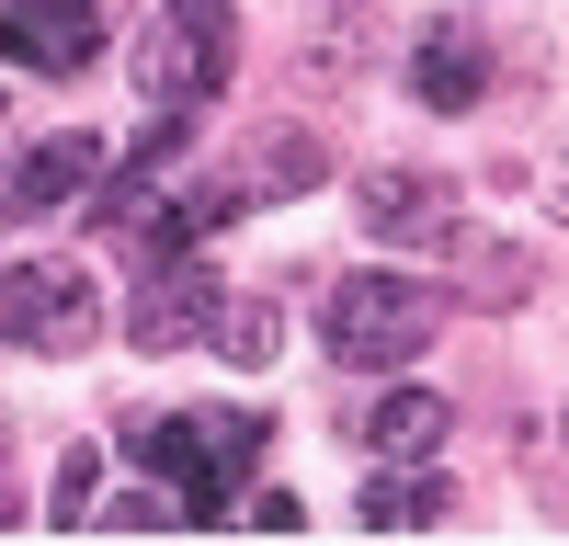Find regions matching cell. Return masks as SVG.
<instances>
[{"instance_id":"obj_16","label":"cell","mask_w":569,"mask_h":546,"mask_svg":"<svg viewBox=\"0 0 569 546\" xmlns=\"http://www.w3.org/2000/svg\"><path fill=\"white\" fill-rule=\"evenodd\" d=\"M251 524H262V535H297L308 513H297V489H262V501H251Z\"/></svg>"},{"instance_id":"obj_1","label":"cell","mask_w":569,"mask_h":546,"mask_svg":"<svg viewBox=\"0 0 569 546\" xmlns=\"http://www.w3.org/2000/svg\"><path fill=\"white\" fill-rule=\"evenodd\" d=\"M262 410H160V422H137V455L171 478L182 524H217L228 501H240V467L262 455Z\"/></svg>"},{"instance_id":"obj_5","label":"cell","mask_w":569,"mask_h":546,"mask_svg":"<svg viewBox=\"0 0 569 546\" xmlns=\"http://www.w3.org/2000/svg\"><path fill=\"white\" fill-rule=\"evenodd\" d=\"M91 46H103V0H0V58L12 69L69 80L91 69Z\"/></svg>"},{"instance_id":"obj_13","label":"cell","mask_w":569,"mask_h":546,"mask_svg":"<svg viewBox=\"0 0 569 546\" xmlns=\"http://www.w3.org/2000/svg\"><path fill=\"white\" fill-rule=\"evenodd\" d=\"M206 342H217L228 364H273V342H284V307H273V296H217Z\"/></svg>"},{"instance_id":"obj_14","label":"cell","mask_w":569,"mask_h":546,"mask_svg":"<svg viewBox=\"0 0 569 546\" xmlns=\"http://www.w3.org/2000/svg\"><path fill=\"white\" fill-rule=\"evenodd\" d=\"M308 182H319V136H308V125L251 136V194H308Z\"/></svg>"},{"instance_id":"obj_7","label":"cell","mask_w":569,"mask_h":546,"mask_svg":"<svg viewBox=\"0 0 569 546\" xmlns=\"http://www.w3.org/2000/svg\"><path fill=\"white\" fill-rule=\"evenodd\" d=\"M206 318H217V273L194 251H171V262H149L126 331H137V353H182V342H206Z\"/></svg>"},{"instance_id":"obj_17","label":"cell","mask_w":569,"mask_h":546,"mask_svg":"<svg viewBox=\"0 0 569 546\" xmlns=\"http://www.w3.org/2000/svg\"><path fill=\"white\" fill-rule=\"evenodd\" d=\"M547 216H569V149L547 160Z\"/></svg>"},{"instance_id":"obj_4","label":"cell","mask_w":569,"mask_h":546,"mask_svg":"<svg viewBox=\"0 0 569 546\" xmlns=\"http://www.w3.org/2000/svg\"><path fill=\"white\" fill-rule=\"evenodd\" d=\"M103 331V296H91L80 262H0V342L23 353H80Z\"/></svg>"},{"instance_id":"obj_10","label":"cell","mask_w":569,"mask_h":546,"mask_svg":"<svg viewBox=\"0 0 569 546\" xmlns=\"http://www.w3.org/2000/svg\"><path fill=\"white\" fill-rule=\"evenodd\" d=\"M445 273H456L467 307H525V296H536V251L479 240V228H445Z\"/></svg>"},{"instance_id":"obj_8","label":"cell","mask_w":569,"mask_h":546,"mask_svg":"<svg viewBox=\"0 0 569 546\" xmlns=\"http://www.w3.org/2000/svg\"><path fill=\"white\" fill-rule=\"evenodd\" d=\"M353 205H365V240H445L456 228V182H433V171H365Z\"/></svg>"},{"instance_id":"obj_3","label":"cell","mask_w":569,"mask_h":546,"mask_svg":"<svg viewBox=\"0 0 569 546\" xmlns=\"http://www.w3.org/2000/svg\"><path fill=\"white\" fill-rule=\"evenodd\" d=\"M433 318H445V296L410 285V273H342L330 307H319V331H330L342 364H410L421 342H433Z\"/></svg>"},{"instance_id":"obj_6","label":"cell","mask_w":569,"mask_h":546,"mask_svg":"<svg viewBox=\"0 0 569 546\" xmlns=\"http://www.w3.org/2000/svg\"><path fill=\"white\" fill-rule=\"evenodd\" d=\"M103 171H114V149L69 125V136H46V149H23L12 171H0V216H12V228H34V216H58L80 182H103Z\"/></svg>"},{"instance_id":"obj_9","label":"cell","mask_w":569,"mask_h":546,"mask_svg":"<svg viewBox=\"0 0 569 546\" xmlns=\"http://www.w3.org/2000/svg\"><path fill=\"white\" fill-rule=\"evenodd\" d=\"M353 513H365V524H388V535H410V524H445V513H456V489H445L433 455H388V467L353 489Z\"/></svg>"},{"instance_id":"obj_12","label":"cell","mask_w":569,"mask_h":546,"mask_svg":"<svg viewBox=\"0 0 569 546\" xmlns=\"http://www.w3.org/2000/svg\"><path fill=\"white\" fill-rule=\"evenodd\" d=\"M456 433V410L433 387H388V398H365V455H433Z\"/></svg>"},{"instance_id":"obj_2","label":"cell","mask_w":569,"mask_h":546,"mask_svg":"<svg viewBox=\"0 0 569 546\" xmlns=\"http://www.w3.org/2000/svg\"><path fill=\"white\" fill-rule=\"evenodd\" d=\"M240 69V23H228V0H171V12L137 34V91H149L160 114H194L206 91H228Z\"/></svg>"},{"instance_id":"obj_11","label":"cell","mask_w":569,"mask_h":546,"mask_svg":"<svg viewBox=\"0 0 569 546\" xmlns=\"http://www.w3.org/2000/svg\"><path fill=\"white\" fill-rule=\"evenodd\" d=\"M410 91H421L433 114H467V103L490 91V46H479V34H456V23H433V34L410 46Z\"/></svg>"},{"instance_id":"obj_15","label":"cell","mask_w":569,"mask_h":546,"mask_svg":"<svg viewBox=\"0 0 569 546\" xmlns=\"http://www.w3.org/2000/svg\"><path fill=\"white\" fill-rule=\"evenodd\" d=\"M91 513H103V455H69L46 489V524H91Z\"/></svg>"}]
</instances>
